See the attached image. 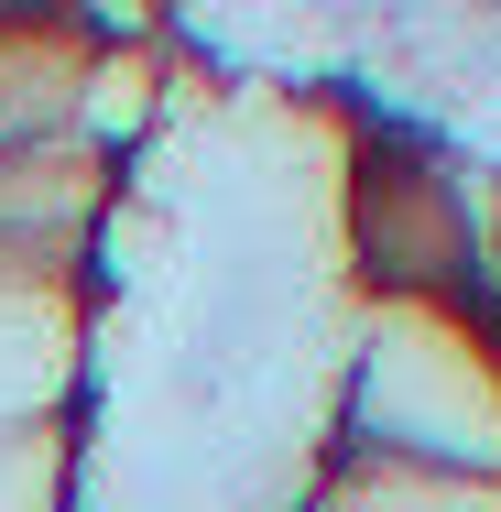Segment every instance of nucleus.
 Here are the masks:
<instances>
[{
    "instance_id": "obj_1",
    "label": "nucleus",
    "mask_w": 501,
    "mask_h": 512,
    "mask_svg": "<svg viewBox=\"0 0 501 512\" xmlns=\"http://www.w3.org/2000/svg\"><path fill=\"white\" fill-rule=\"evenodd\" d=\"M349 447L447 480H501V338L458 306H371L338 393Z\"/></svg>"
},
{
    "instance_id": "obj_2",
    "label": "nucleus",
    "mask_w": 501,
    "mask_h": 512,
    "mask_svg": "<svg viewBox=\"0 0 501 512\" xmlns=\"http://www.w3.org/2000/svg\"><path fill=\"white\" fill-rule=\"evenodd\" d=\"M338 229H349L371 306H458V262H469L458 153H436L414 131H371L338 186Z\"/></svg>"
},
{
    "instance_id": "obj_3",
    "label": "nucleus",
    "mask_w": 501,
    "mask_h": 512,
    "mask_svg": "<svg viewBox=\"0 0 501 512\" xmlns=\"http://www.w3.org/2000/svg\"><path fill=\"white\" fill-rule=\"evenodd\" d=\"M109 218H120V164L88 131H33L0 153V262L11 273L88 284V262L109 251Z\"/></svg>"
},
{
    "instance_id": "obj_4",
    "label": "nucleus",
    "mask_w": 501,
    "mask_h": 512,
    "mask_svg": "<svg viewBox=\"0 0 501 512\" xmlns=\"http://www.w3.org/2000/svg\"><path fill=\"white\" fill-rule=\"evenodd\" d=\"M88 284L0 262V425H55L88 382Z\"/></svg>"
},
{
    "instance_id": "obj_5",
    "label": "nucleus",
    "mask_w": 501,
    "mask_h": 512,
    "mask_svg": "<svg viewBox=\"0 0 501 512\" xmlns=\"http://www.w3.org/2000/svg\"><path fill=\"white\" fill-rule=\"evenodd\" d=\"M305 512H501V480H447V469H393V458H338Z\"/></svg>"
},
{
    "instance_id": "obj_6",
    "label": "nucleus",
    "mask_w": 501,
    "mask_h": 512,
    "mask_svg": "<svg viewBox=\"0 0 501 512\" xmlns=\"http://www.w3.org/2000/svg\"><path fill=\"white\" fill-rule=\"evenodd\" d=\"M77 502H88V436H77V414L0 425V512H77Z\"/></svg>"
}]
</instances>
